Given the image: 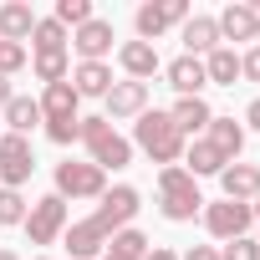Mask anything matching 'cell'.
I'll return each instance as SVG.
<instances>
[{
	"mask_svg": "<svg viewBox=\"0 0 260 260\" xmlns=\"http://www.w3.org/2000/svg\"><path fill=\"white\" fill-rule=\"evenodd\" d=\"M219 260H260V245H255V235H240V240H224Z\"/></svg>",
	"mask_w": 260,
	"mask_h": 260,
	"instance_id": "obj_30",
	"label": "cell"
},
{
	"mask_svg": "<svg viewBox=\"0 0 260 260\" xmlns=\"http://www.w3.org/2000/svg\"><path fill=\"white\" fill-rule=\"evenodd\" d=\"M77 143H87V164H97L102 174H107V169L117 174V169L133 164V143H127L107 117H82V138H77Z\"/></svg>",
	"mask_w": 260,
	"mask_h": 260,
	"instance_id": "obj_3",
	"label": "cell"
},
{
	"mask_svg": "<svg viewBox=\"0 0 260 260\" xmlns=\"http://www.w3.org/2000/svg\"><path fill=\"white\" fill-rule=\"evenodd\" d=\"M16 92H11V77H0V112H6V102H11Z\"/></svg>",
	"mask_w": 260,
	"mask_h": 260,
	"instance_id": "obj_36",
	"label": "cell"
},
{
	"mask_svg": "<svg viewBox=\"0 0 260 260\" xmlns=\"http://www.w3.org/2000/svg\"><path fill=\"white\" fill-rule=\"evenodd\" d=\"M158 209H164V219H174V224H189L194 214H204L199 179H189L179 164H174V169H158Z\"/></svg>",
	"mask_w": 260,
	"mask_h": 260,
	"instance_id": "obj_4",
	"label": "cell"
},
{
	"mask_svg": "<svg viewBox=\"0 0 260 260\" xmlns=\"http://www.w3.org/2000/svg\"><path fill=\"white\" fill-rule=\"evenodd\" d=\"M31 67H36V82H67L72 77V51H41V56H31Z\"/></svg>",
	"mask_w": 260,
	"mask_h": 260,
	"instance_id": "obj_27",
	"label": "cell"
},
{
	"mask_svg": "<svg viewBox=\"0 0 260 260\" xmlns=\"http://www.w3.org/2000/svg\"><path fill=\"white\" fill-rule=\"evenodd\" d=\"M36 122H41V102H36V97H11V102H6V127H11V133L26 138Z\"/></svg>",
	"mask_w": 260,
	"mask_h": 260,
	"instance_id": "obj_26",
	"label": "cell"
},
{
	"mask_svg": "<svg viewBox=\"0 0 260 260\" xmlns=\"http://www.w3.org/2000/svg\"><path fill=\"white\" fill-rule=\"evenodd\" d=\"M56 21L72 26V31L87 26V21H92V0H56Z\"/></svg>",
	"mask_w": 260,
	"mask_h": 260,
	"instance_id": "obj_29",
	"label": "cell"
},
{
	"mask_svg": "<svg viewBox=\"0 0 260 260\" xmlns=\"http://www.w3.org/2000/svg\"><path fill=\"white\" fill-rule=\"evenodd\" d=\"M0 260H21V255H11V250H0Z\"/></svg>",
	"mask_w": 260,
	"mask_h": 260,
	"instance_id": "obj_39",
	"label": "cell"
},
{
	"mask_svg": "<svg viewBox=\"0 0 260 260\" xmlns=\"http://www.w3.org/2000/svg\"><path fill=\"white\" fill-rule=\"evenodd\" d=\"M184 164H189V169H184L189 179H204V174H224V169H230V164L219 158V148H214L209 138H194V143L184 148Z\"/></svg>",
	"mask_w": 260,
	"mask_h": 260,
	"instance_id": "obj_22",
	"label": "cell"
},
{
	"mask_svg": "<svg viewBox=\"0 0 260 260\" xmlns=\"http://www.w3.org/2000/svg\"><path fill=\"white\" fill-rule=\"evenodd\" d=\"M214 26H219V41H255L260 16H255V6H250V0H230V6L214 16Z\"/></svg>",
	"mask_w": 260,
	"mask_h": 260,
	"instance_id": "obj_12",
	"label": "cell"
},
{
	"mask_svg": "<svg viewBox=\"0 0 260 260\" xmlns=\"http://www.w3.org/2000/svg\"><path fill=\"white\" fill-rule=\"evenodd\" d=\"M56 194L61 199H102L107 194V174L97 164H56Z\"/></svg>",
	"mask_w": 260,
	"mask_h": 260,
	"instance_id": "obj_8",
	"label": "cell"
},
{
	"mask_svg": "<svg viewBox=\"0 0 260 260\" xmlns=\"http://www.w3.org/2000/svg\"><path fill=\"white\" fill-rule=\"evenodd\" d=\"M204 77H209L214 87H235V77H240V51H235V46H214V51L204 56Z\"/></svg>",
	"mask_w": 260,
	"mask_h": 260,
	"instance_id": "obj_23",
	"label": "cell"
},
{
	"mask_svg": "<svg viewBox=\"0 0 260 260\" xmlns=\"http://www.w3.org/2000/svg\"><path fill=\"white\" fill-rule=\"evenodd\" d=\"M164 77H169V87H174L179 97H199V92L209 87V77H204V61H199V56H174V61L164 67Z\"/></svg>",
	"mask_w": 260,
	"mask_h": 260,
	"instance_id": "obj_15",
	"label": "cell"
},
{
	"mask_svg": "<svg viewBox=\"0 0 260 260\" xmlns=\"http://www.w3.org/2000/svg\"><path fill=\"white\" fill-rule=\"evenodd\" d=\"M41 260H46V255H41Z\"/></svg>",
	"mask_w": 260,
	"mask_h": 260,
	"instance_id": "obj_40",
	"label": "cell"
},
{
	"mask_svg": "<svg viewBox=\"0 0 260 260\" xmlns=\"http://www.w3.org/2000/svg\"><path fill=\"white\" fill-rule=\"evenodd\" d=\"M112 41H117V36H112V21H102V16H92L87 26L72 31V46H77L82 61H102V56L112 51Z\"/></svg>",
	"mask_w": 260,
	"mask_h": 260,
	"instance_id": "obj_13",
	"label": "cell"
},
{
	"mask_svg": "<svg viewBox=\"0 0 260 260\" xmlns=\"http://www.w3.org/2000/svg\"><path fill=\"white\" fill-rule=\"evenodd\" d=\"M250 6H255V16H260V0H250ZM255 46H260V26H255Z\"/></svg>",
	"mask_w": 260,
	"mask_h": 260,
	"instance_id": "obj_38",
	"label": "cell"
},
{
	"mask_svg": "<svg viewBox=\"0 0 260 260\" xmlns=\"http://www.w3.org/2000/svg\"><path fill=\"white\" fill-rule=\"evenodd\" d=\"M179 260H219V250H214V245H194V250L179 255Z\"/></svg>",
	"mask_w": 260,
	"mask_h": 260,
	"instance_id": "obj_33",
	"label": "cell"
},
{
	"mask_svg": "<svg viewBox=\"0 0 260 260\" xmlns=\"http://www.w3.org/2000/svg\"><path fill=\"white\" fill-rule=\"evenodd\" d=\"M143 255H148V235L133 230V224L117 230V235L107 240V250H102V260H143Z\"/></svg>",
	"mask_w": 260,
	"mask_h": 260,
	"instance_id": "obj_24",
	"label": "cell"
},
{
	"mask_svg": "<svg viewBox=\"0 0 260 260\" xmlns=\"http://www.w3.org/2000/svg\"><path fill=\"white\" fill-rule=\"evenodd\" d=\"M204 138L219 148L224 164H240V153H245V127H240L235 117H219V112H214V122L204 127Z\"/></svg>",
	"mask_w": 260,
	"mask_h": 260,
	"instance_id": "obj_19",
	"label": "cell"
},
{
	"mask_svg": "<svg viewBox=\"0 0 260 260\" xmlns=\"http://www.w3.org/2000/svg\"><path fill=\"white\" fill-rule=\"evenodd\" d=\"M26 209L31 204L21 199V189H0V224H6V230L11 224H26Z\"/></svg>",
	"mask_w": 260,
	"mask_h": 260,
	"instance_id": "obj_28",
	"label": "cell"
},
{
	"mask_svg": "<svg viewBox=\"0 0 260 260\" xmlns=\"http://www.w3.org/2000/svg\"><path fill=\"white\" fill-rule=\"evenodd\" d=\"M250 209H255V245H260V199H255Z\"/></svg>",
	"mask_w": 260,
	"mask_h": 260,
	"instance_id": "obj_37",
	"label": "cell"
},
{
	"mask_svg": "<svg viewBox=\"0 0 260 260\" xmlns=\"http://www.w3.org/2000/svg\"><path fill=\"white\" fill-rule=\"evenodd\" d=\"M169 117H174V127H179L184 138H199L204 127L214 122V107H209L204 97H179V102L169 107Z\"/></svg>",
	"mask_w": 260,
	"mask_h": 260,
	"instance_id": "obj_18",
	"label": "cell"
},
{
	"mask_svg": "<svg viewBox=\"0 0 260 260\" xmlns=\"http://www.w3.org/2000/svg\"><path fill=\"white\" fill-rule=\"evenodd\" d=\"M133 143L153 158V164H164V169H174L179 158H184V148H189V138L179 133V127H174V117L169 112H143L138 122H133Z\"/></svg>",
	"mask_w": 260,
	"mask_h": 260,
	"instance_id": "obj_2",
	"label": "cell"
},
{
	"mask_svg": "<svg viewBox=\"0 0 260 260\" xmlns=\"http://www.w3.org/2000/svg\"><path fill=\"white\" fill-rule=\"evenodd\" d=\"M245 122H250V127H255V133H260V97H255V102L245 107Z\"/></svg>",
	"mask_w": 260,
	"mask_h": 260,
	"instance_id": "obj_35",
	"label": "cell"
},
{
	"mask_svg": "<svg viewBox=\"0 0 260 260\" xmlns=\"http://www.w3.org/2000/svg\"><path fill=\"white\" fill-rule=\"evenodd\" d=\"M117 61H122V72H127V82H148L164 61H158V46H148V41H122L117 46Z\"/></svg>",
	"mask_w": 260,
	"mask_h": 260,
	"instance_id": "obj_17",
	"label": "cell"
},
{
	"mask_svg": "<svg viewBox=\"0 0 260 260\" xmlns=\"http://www.w3.org/2000/svg\"><path fill=\"white\" fill-rule=\"evenodd\" d=\"M46 138L67 148V143H77V138H82V122H56V127H46Z\"/></svg>",
	"mask_w": 260,
	"mask_h": 260,
	"instance_id": "obj_31",
	"label": "cell"
},
{
	"mask_svg": "<svg viewBox=\"0 0 260 260\" xmlns=\"http://www.w3.org/2000/svg\"><path fill=\"white\" fill-rule=\"evenodd\" d=\"M189 21V0H148V6H138L133 11V26H138V41H158L164 31H174V26H184Z\"/></svg>",
	"mask_w": 260,
	"mask_h": 260,
	"instance_id": "obj_6",
	"label": "cell"
},
{
	"mask_svg": "<svg viewBox=\"0 0 260 260\" xmlns=\"http://www.w3.org/2000/svg\"><path fill=\"white\" fill-rule=\"evenodd\" d=\"M219 189H224V199H235V204H255V199H260V169H255V164H230V169L219 174Z\"/></svg>",
	"mask_w": 260,
	"mask_h": 260,
	"instance_id": "obj_16",
	"label": "cell"
},
{
	"mask_svg": "<svg viewBox=\"0 0 260 260\" xmlns=\"http://www.w3.org/2000/svg\"><path fill=\"white\" fill-rule=\"evenodd\" d=\"M179 36H184V56H209L214 46H224L219 41V26H214V16H189L184 26H179Z\"/></svg>",
	"mask_w": 260,
	"mask_h": 260,
	"instance_id": "obj_14",
	"label": "cell"
},
{
	"mask_svg": "<svg viewBox=\"0 0 260 260\" xmlns=\"http://www.w3.org/2000/svg\"><path fill=\"white\" fill-rule=\"evenodd\" d=\"M240 77H250V82H260V46H250V51L240 56Z\"/></svg>",
	"mask_w": 260,
	"mask_h": 260,
	"instance_id": "obj_32",
	"label": "cell"
},
{
	"mask_svg": "<svg viewBox=\"0 0 260 260\" xmlns=\"http://www.w3.org/2000/svg\"><path fill=\"white\" fill-rule=\"evenodd\" d=\"M36 102H41V122H46V127H56V122H82V112H77L82 97H77L72 82H51Z\"/></svg>",
	"mask_w": 260,
	"mask_h": 260,
	"instance_id": "obj_10",
	"label": "cell"
},
{
	"mask_svg": "<svg viewBox=\"0 0 260 260\" xmlns=\"http://www.w3.org/2000/svg\"><path fill=\"white\" fill-rule=\"evenodd\" d=\"M67 82L77 87V97H107L112 92V67L107 61H77V72Z\"/></svg>",
	"mask_w": 260,
	"mask_h": 260,
	"instance_id": "obj_21",
	"label": "cell"
},
{
	"mask_svg": "<svg viewBox=\"0 0 260 260\" xmlns=\"http://www.w3.org/2000/svg\"><path fill=\"white\" fill-rule=\"evenodd\" d=\"M31 31H36V11L26 6V0H6L0 6V41H31Z\"/></svg>",
	"mask_w": 260,
	"mask_h": 260,
	"instance_id": "obj_20",
	"label": "cell"
},
{
	"mask_svg": "<svg viewBox=\"0 0 260 260\" xmlns=\"http://www.w3.org/2000/svg\"><path fill=\"white\" fill-rule=\"evenodd\" d=\"M31 174H36L31 138H21V133H0V189H21Z\"/></svg>",
	"mask_w": 260,
	"mask_h": 260,
	"instance_id": "obj_7",
	"label": "cell"
},
{
	"mask_svg": "<svg viewBox=\"0 0 260 260\" xmlns=\"http://www.w3.org/2000/svg\"><path fill=\"white\" fill-rule=\"evenodd\" d=\"M26 240L31 245H56L61 235H67V199L61 194H41L31 209H26Z\"/></svg>",
	"mask_w": 260,
	"mask_h": 260,
	"instance_id": "obj_5",
	"label": "cell"
},
{
	"mask_svg": "<svg viewBox=\"0 0 260 260\" xmlns=\"http://www.w3.org/2000/svg\"><path fill=\"white\" fill-rule=\"evenodd\" d=\"M107 102V122H122V117H143L148 112V82H112V92L102 97Z\"/></svg>",
	"mask_w": 260,
	"mask_h": 260,
	"instance_id": "obj_11",
	"label": "cell"
},
{
	"mask_svg": "<svg viewBox=\"0 0 260 260\" xmlns=\"http://www.w3.org/2000/svg\"><path fill=\"white\" fill-rule=\"evenodd\" d=\"M250 224H255V209L250 204H235V199L204 204V230L214 240H240V235H250Z\"/></svg>",
	"mask_w": 260,
	"mask_h": 260,
	"instance_id": "obj_9",
	"label": "cell"
},
{
	"mask_svg": "<svg viewBox=\"0 0 260 260\" xmlns=\"http://www.w3.org/2000/svg\"><path fill=\"white\" fill-rule=\"evenodd\" d=\"M143 260H179V255H174L169 245H148V255H143Z\"/></svg>",
	"mask_w": 260,
	"mask_h": 260,
	"instance_id": "obj_34",
	"label": "cell"
},
{
	"mask_svg": "<svg viewBox=\"0 0 260 260\" xmlns=\"http://www.w3.org/2000/svg\"><path fill=\"white\" fill-rule=\"evenodd\" d=\"M67 26L56 21V16H36V31H31V56H41V51H67Z\"/></svg>",
	"mask_w": 260,
	"mask_h": 260,
	"instance_id": "obj_25",
	"label": "cell"
},
{
	"mask_svg": "<svg viewBox=\"0 0 260 260\" xmlns=\"http://www.w3.org/2000/svg\"><path fill=\"white\" fill-rule=\"evenodd\" d=\"M138 209H143V194H138L133 184H112V189L102 194V204H97L87 219L67 224L61 245L72 250V260H97L117 230H127V224H133V214H138Z\"/></svg>",
	"mask_w": 260,
	"mask_h": 260,
	"instance_id": "obj_1",
	"label": "cell"
}]
</instances>
